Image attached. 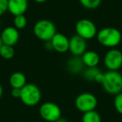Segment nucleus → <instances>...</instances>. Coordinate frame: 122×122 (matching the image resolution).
I'll list each match as a JSON object with an SVG mask.
<instances>
[{
    "mask_svg": "<svg viewBox=\"0 0 122 122\" xmlns=\"http://www.w3.org/2000/svg\"><path fill=\"white\" fill-rule=\"evenodd\" d=\"M96 39L99 44L102 46L113 49L120 44L122 40V34L116 28L105 27L98 31Z\"/></svg>",
    "mask_w": 122,
    "mask_h": 122,
    "instance_id": "nucleus-1",
    "label": "nucleus"
},
{
    "mask_svg": "<svg viewBox=\"0 0 122 122\" xmlns=\"http://www.w3.org/2000/svg\"><path fill=\"white\" fill-rule=\"evenodd\" d=\"M105 92L110 95H117L122 92V75L118 70H108L104 73L101 83Z\"/></svg>",
    "mask_w": 122,
    "mask_h": 122,
    "instance_id": "nucleus-2",
    "label": "nucleus"
},
{
    "mask_svg": "<svg viewBox=\"0 0 122 122\" xmlns=\"http://www.w3.org/2000/svg\"><path fill=\"white\" fill-rule=\"evenodd\" d=\"M33 31L38 39L44 42L50 41L57 33L55 24L49 19H40L37 21L34 25Z\"/></svg>",
    "mask_w": 122,
    "mask_h": 122,
    "instance_id": "nucleus-3",
    "label": "nucleus"
},
{
    "mask_svg": "<svg viewBox=\"0 0 122 122\" xmlns=\"http://www.w3.org/2000/svg\"><path fill=\"white\" fill-rule=\"evenodd\" d=\"M42 93L40 89L34 84H26L21 89L20 100L27 106H35L40 102Z\"/></svg>",
    "mask_w": 122,
    "mask_h": 122,
    "instance_id": "nucleus-4",
    "label": "nucleus"
},
{
    "mask_svg": "<svg viewBox=\"0 0 122 122\" xmlns=\"http://www.w3.org/2000/svg\"><path fill=\"white\" fill-rule=\"evenodd\" d=\"M75 32L77 35L84 39L90 40L96 37L98 30L93 21L88 19H81L75 24Z\"/></svg>",
    "mask_w": 122,
    "mask_h": 122,
    "instance_id": "nucleus-5",
    "label": "nucleus"
},
{
    "mask_svg": "<svg viewBox=\"0 0 122 122\" xmlns=\"http://www.w3.org/2000/svg\"><path fill=\"white\" fill-rule=\"evenodd\" d=\"M75 104V107L79 111L85 113V112L95 110L98 104V100L94 94L90 92H84L76 97Z\"/></svg>",
    "mask_w": 122,
    "mask_h": 122,
    "instance_id": "nucleus-6",
    "label": "nucleus"
},
{
    "mask_svg": "<svg viewBox=\"0 0 122 122\" xmlns=\"http://www.w3.org/2000/svg\"><path fill=\"white\" fill-rule=\"evenodd\" d=\"M61 109L57 104L54 102H44L39 108L40 117L48 122H55L59 118L62 116Z\"/></svg>",
    "mask_w": 122,
    "mask_h": 122,
    "instance_id": "nucleus-7",
    "label": "nucleus"
},
{
    "mask_svg": "<svg viewBox=\"0 0 122 122\" xmlns=\"http://www.w3.org/2000/svg\"><path fill=\"white\" fill-rule=\"evenodd\" d=\"M104 64L108 70H119L122 67V52L115 48L109 49L104 57Z\"/></svg>",
    "mask_w": 122,
    "mask_h": 122,
    "instance_id": "nucleus-8",
    "label": "nucleus"
},
{
    "mask_svg": "<svg viewBox=\"0 0 122 122\" xmlns=\"http://www.w3.org/2000/svg\"><path fill=\"white\" fill-rule=\"evenodd\" d=\"M87 40L79 35L72 36L70 39V45H69V51L72 54L73 56L81 57L82 54L86 51L87 48Z\"/></svg>",
    "mask_w": 122,
    "mask_h": 122,
    "instance_id": "nucleus-9",
    "label": "nucleus"
},
{
    "mask_svg": "<svg viewBox=\"0 0 122 122\" xmlns=\"http://www.w3.org/2000/svg\"><path fill=\"white\" fill-rule=\"evenodd\" d=\"M49 42H50L52 49L55 50L56 52L64 54L69 51L70 39H68V37L64 34L56 33Z\"/></svg>",
    "mask_w": 122,
    "mask_h": 122,
    "instance_id": "nucleus-10",
    "label": "nucleus"
},
{
    "mask_svg": "<svg viewBox=\"0 0 122 122\" xmlns=\"http://www.w3.org/2000/svg\"><path fill=\"white\" fill-rule=\"evenodd\" d=\"M0 37L2 39L3 44L14 46L19 39V33L15 27L9 26L3 29Z\"/></svg>",
    "mask_w": 122,
    "mask_h": 122,
    "instance_id": "nucleus-11",
    "label": "nucleus"
},
{
    "mask_svg": "<svg viewBox=\"0 0 122 122\" xmlns=\"http://www.w3.org/2000/svg\"><path fill=\"white\" fill-rule=\"evenodd\" d=\"M29 9L28 0H8V11L12 15L24 14Z\"/></svg>",
    "mask_w": 122,
    "mask_h": 122,
    "instance_id": "nucleus-12",
    "label": "nucleus"
},
{
    "mask_svg": "<svg viewBox=\"0 0 122 122\" xmlns=\"http://www.w3.org/2000/svg\"><path fill=\"white\" fill-rule=\"evenodd\" d=\"M85 67V66L84 65L81 57H78V56H73L67 62V70L73 75H79L83 72Z\"/></svg>",
    "mask_w": 122,
    "mask_h": 122,
    "instance_id": "nucleus-13",
    "label": "nucleus"
},
{
    "mask_svg": "<svg viewBox=\"0 0 122 122\" xmlns=\"http://www.w3.org/2000/svg\"><path fill=\"white\" fill-rule=\"evenodd\" d=\"M81 59L85 67H97L100 60L98 53L93 50H86L81 56Z\"/></svg>",
    "mask_w": 122,
    "mask_h": 122,
    "instance_id": "nucleus-14",
    "label": "nucleus"
},
{
    "mask_svg": "<svg viewBox=\"0 0 122 122\" xmlns=\"http://www.w3.org/2000/svg\"><path fill=\"white\" fill-rule=\"evenodd\" d=\"M26 81H27V79L24 74L19 71L14 72L9 78V84L12 89H22L27 84Z\"/></svg>",
    "mask_w": 122,
    "mask_h": 122,
    "instance_id": "nucleus-15",
    "label": "nucleus"
},
{
    "mask_svg": "<svg viewBox=\"0 0 122 122\" xmlns=\"http://www.w3.org/2000/svg\"><path fill=\"white\" fill-rule=\"evenodd\" d=\"M100 70L97 67H86L83 70V77L90 82H95L97 75L100 73Z\"/></svg>",
    "mask_w": 122,
    "mask_h": 122,
    "instance_id": "nucleus-16",
    "label": "nucleus"
},
{
    "mask_svg": "<svg viewBox=\"0 0 122 122\" xmlns=\"http://www.w3.org/2000/svg\"><path fill=\"white\" fill-rule=\"evenodd\" d=\"M82 122H101V117L95 110H91L83 113Z\"/></svg>",
    "mask_w": 122,
    "mask_h": 122,
    "instance_id": "nucleus-17",
    "label": "nucleus"
},
{
    "mask_svg": "<svg viewBox=\"0 0 122 122\" xmlns=\"http://www.w3.org/2000/svg\"><path fill=\"white\" fill-rule=\"evenodd\" d=\"M15 50L14 49V46L3 44L2 47L0 48V56L4 59H11L14 57Z\"/></svg>",
    "mask_w": 122,
    "mask_h": 122,
    "instance_id": "nucleus-18",
    "label": "nucleus"
},
{
    "mask_svg": "<svg viewBox=\"0 0 122 122\" xmlns=\"http://www.w3.org/2000/svg\"><path fill=\"white\" fill-rule=\"evenodd\" d=\"M28 21L24 14L14 16V27H15L18 30L19 29H24L27 26Z\"/></svg>",
    "mask_w": 122,
    "mask_h": 122,
    "instance_id": "nucleus-19",
    "label": "nucleus"
},
{
    "mask_svg": "<svg viewBox=\"0 0 122 122\" xmlns=\"http://www.w3.org/2000/svg\"><path fill=\"white\" fill-rule=\"evenodd\" d=\"M79 2L85 9L93 10L100 5L101 0H79Z\"/></svg>",
    "mask_w": 122,
    "mask_h": 122,
    "instance_id": "nucleus-20",
    "label": "nucleus"
},
{
    "mask_svg": "<svg viewBox=\"0 0 122 122\" xmlns=\"http://www.w3.org/2000/svg\"><path fill=\"white\" fill-rule=\"evenodd\" d=\"M114 106L115 110L122 115V92L115 95L114 99Z\"/></svg>",
    "mask_w": 122,
    "mask_h": 122,
    "instance_id": "nucleus-21",
    "label": "nucleus"
},
{
    "mask_svg": "<svg viewBox=\"0 0 122 122\" xmlns=\"http://www.w3.org/2000/svg\"><path fill=\"white\" fill-rule=\"evenodd\" d=\"M8 11V0H0V16Z\"/></svg>",
    "mask_w": 122,
    "mask_h": 122,
    "instance_id": "nucleus-22",
    "label": "nucleus"
},
{
    "mask_svg": "<svg viewBox=\"0 0 122 122\" xmlns=\"http://www.w3.org/2000/svg\"><path fill=\"white\" fill-rule=\"evenodd\" d=\"M11 95H12L14 98L20 99V96H21V89L13 88L12 90H11Z\"/></svg>",
    "mask_w": 122,
    "mask_h": 122,
    "instance_id": "nucleus-23",
    "label": "nucleus"
},
{
    "mask_svg": "<svg viewBox=\"0 0 122 122\" xmlns=\"http://www.w3.org/2000/svg\"><path fill=\"white\" fill-rule=\"evenodd\" d=\"M55 122H68V120H66L65 118H64V117L61 116L60 118H59L57 120H56Z\"/></svg>",
    "mask_w": 122,
    "mask_h": 122,
    "instance_id": "nucleus-24",
    "label": "nucleus"
},
{
    "mask_svg": "<svg viewBox=\"0 0 122 122\" xmlns=\"http://www.w3.org/2000/svg\"><path fill=\"white\" fill-rule=\"evenodd\" d=\"M34 1L37 4H44V3L47 2L48 0H34Z\"/></svg>",
    "mask_w": 122,
    "mask_h": 122,
    "instance_id": "nucleus-25",
    "label": "nucleus"
},
{
    "mask_svg": "<svg viewBox=\"0 0 122 122\" xmlns=\"http://www.w3.org/2000/svg\"><path fill=\"white\" fill-rule=\"evenodd\" d=\"M3 93H4V89H3L2 85L0 84V99L2 98V96H3Z\"/></svg>",
    "mask_w": 122,
    "mask_h": 122,
    "instance_id": "nucleus-26",
    "label": "nucleus"
},
{
    "mask_svg": "<svg viewBox=\"0 0 122 122\" xmlns=\"http://www.w3.org/2000/svg\"><path fill=\"white\" fill-rule=\"evenodd\" d=\"M3 45V42H2V39H1V37H0V48L2 47Z\"/></svg>",
    "mask_w": 122,
    "mask_h": 122,
    "instance_id": "nucleus-27",
    "label": "nucleus"
}]
</instances>
